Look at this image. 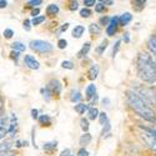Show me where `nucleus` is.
<instances>
[{
  "label": "nucleus",
  "instance_id": "dca6fc26",
  "mask_svg": "<svg viewBox=\"0 0 156 156\" xmlns=\"http://www.w3.org/2000/svg\"><path fill=\"white\" fill-rule=\"evenodd\" d=\"M58 147V144H56V141H50V142H45L43 149L46 151V152H53L54 150H56Z\"/></svg>",
  "mask_w": 156,
  "mask_h": 156
},
{
  "label": "nucleus",
  "instance_id": "e433bc0d",
  "mask_svg": "<svg viewBox=\"0 0 156 156\" xmlns=\"http://www.w3.org/2000/svg\"><path fill=\"white\" fill-rule=\"evenodd\" d=\"M104 10H105V5H104L101 2L95 5V11H96V12H101V11H104Z\"/></svg>",
  "mask_w": 156,
  "mask_h": 156
},
{
  "label": "nucleus",
  "instance_id": "58836bf2",
  "mask_svg": "<svg viewBox=\"0 0 156 156\" xmlns=\"http://www.w3.org/2000/svg\"><path fill=\"white\" fill-rule=\"evenodd\" d=\"M110 21H111V18H109V16H102V18L100 19V23H101L102 25H108V27H109Z\"/></svg>",
  "mask_w": 156,
  "mask_h": 156
},
{
  "label": "nucleus",
  "instance_id": "20e7f679",
  "mask_svg": "<svg viewBox=\"0 0 156 156\" xmlns=\"http://www.w3.org/2000/svg\"><path fill=\"white\" fill-rule=\"evenodd\" d=\"M29 45L31 50H34L35 53H39V54H46L53 51V45L45 40H31Z\"/></svg>",
  "mask_w": 156,
  "mask_h": 156
},
{
  "label": "nucleus",
  "instance_id": "9b49d317",
  "mask_svg": "<svg viewBox=\"0 0 156 156\" xmlns=\"http://www.w3.org/2000/svg\"><path fill=\"white\" fill-rule=\"evenodd\" d=\"M84 33H85V28L83 25H76V27L73 29V36L75 39H80Z\"/></svg>",
  "mask_w": 156,
  "mask_h": 156
},
{
  "label": "nucleus",
  "instance_id": "6e6d98bb",
  "mask_svg": "<svg viewBox=\"0 0 156 156\" xmlns=\"http://www.w3.org/2000/svg\"><path fill=\"white\" fill-rule=\"evenodd\" d=\"M71 156H74V155H71Z\"/></svg>",
  "mask_w": 156,
  "mask_h": 156
},
{
  "label": "nucleus",
  "instance_id": "c9c22d12",
  "mask_svg": "<svg viewBox=\"0 0 156 156\" xmlns=\"http://www.w3.org/2000/svg\"><path fill=\"white\" fill-rule=\"evenodd\" d=\"M69 9H70L71 11L77 10V9H79V3H77V2H70V4H69Z\"/></svg>",
  "mask_w": 156,
  "mask_h": 156
},
{
  "label": "nucleus",
  "instance_id": "a211bd4d",
  "mask_svg": "<svg viewBox=\"0 0 156 156\" xmlns=\"http://www.w3.org/2000/svg\"><path fill=\"white\" fill-rule=\"evenodd\" d=\"M89 109L90 108H89V105H86V104H77V105H75V111L80 115L85 114V111H89Z\"/></svg>",
  "mask_w": 156,
  "mask_h": 156
},
{
  "label": "nucleus",
  "instance_id": "6ab92c4d",
  "mask_svg": "<svg viewBox=\"0 0 156 156\" xmlns=\"http://www.w3.org/2000/svg\"><path fill=\"white\" fill-rule=\"evenodd\" d=\"M25 46L23 43H20V41H15V43H12L11 44V49H12V51H18V53H21V51H25Z\"/></svg>",
  "mask_w": 156,
  "mask_h": 156
},
{
  "label": "nucleus",
  "instance_id": "9d476101",
  "mask_svg": "<svg viewBox=\"0 0 156 156\" xmlns=\"http://www.w3.org/2000/svg\"><path fill=\"white\" fill-rule=\"evenodd\" d=\"M131 20H133V15L130 14V12H124V14L119 18V23H120L121 27H125V25H127Z\"/></svg>",
  "mask_w": 156,
  "mask_h": 156
},
{
  "label": "nucleus",
  "instance_id": "a18cd8bd",
  "mask_svg": "<svg viewBox=\"0 0 156 156\" xmlns=\"http://www.w3.org/2000/svg\"><path fill=\"white\" fill-rule=\"evenodd\" d=\"M60 156H71V155H70V150H69V149H65L64 151H61Z\"/></svg>",
  "mask_w": 156,
  "mask_h": 156
},
{
  "label": "nucleus",
  "instance_id": "37998d69",
  "mask_svg": "<svg viewBox=\"0 0 156 156\" xmlns=\"http://www.w3.org/2000/svg\"><path fill=\"white\" fill-rule=\"evenodd\" d=\"M11 58L14 59L15 61H18V59H19V53L18 51H11Z\"/></svg>",
  "mask_w": 156,
  "mask_h": 156
},
{
  "label": "nucleus",
  "instance_id": "bb28decb",
  "mask_svg": "<svg viewBox=\"0 0 156 156\" xmlns=\"http://www.w3.org/2000/svg\"><path fill=\"white\" fill-rule=\"evenodd\" d=\"M80 126H81V129H83V131H85V133H87V130H89V121H87V119H81L80 120Z\"/></svg>",
  "mask_w": 156,
  "mask_h": 156
},
{
  "label": "nucleus",
  "instance_id": "4be33fe9",
  "mask_svg": "<svg viewBox=\"0 0 156 156\" xmlns=\"http://www.w3.org/2000/svg\"><path fill=\"white\" fill-rule=\"evenodd\" d=\"M133 4H134V9L136 11H141L142 9L146 6V2H145V0H135Z\"/></svg>",
  "mask_w": 156,
  "mask_h": 156
},
{
  "label": "nucleus",
  "instance_id": "7c9ffc66",
  "mask_svg": "<svg viewBox=\"0 0 156 156\" xmlns=\"http://www.w3.org/2000/svg\"><path fill=\"white\" fill-rule=\"evenodd\" d=\"M106 46H108V40H104V41L101 43V45H100V46L96 49V51H98V53L101 55V54L104 53V50L106 49Z\"/></svg>",
  "mask_w": 156,
  "mask_h": 156
},
{
  "label": "nucleus",
  "instance_id": "b1692460",
  "mask_svg": "<svg viewBox=\"0 0 156 156\" xmlns=\"http://www.w3.org/2000/svg\"><path fill=\"white\" fill-rule=\"evenodd\" d=\"M90 15H91V10H90L89 8H84L80 10V16L81 18H90Z\"/></svg>",
  "mask_w": 156,
  "mask_h": 156
},
{
  "label": "nucleus",
  "instance_id": "cd10ccee",
  "mask_svg": "<svg viewBox=\"0 0 156 156\" xmlns=\"http://www.w3.org/2000/svg\"><path fill=\"white\" fill-rule=\"evenodd\" d=\"M61 66H62L64 69L73 70V69H74V64H73L71 61H69V60H65V61H62V62H61Z\"/></svg>",
  "mask_w": 156,
  "mask_h": 156
},
{
  "label": "nucleus",
  "instance_id": "473e14b6",
  "mask_svg": "<svg viewBox=\"0 0 156 156\" xmlns=\"http://www.w3.org/2000/svg\"><path fill=\"white\" fill-rule=\"evenodd\" d=\"M30 24H33V23H31L29 19H25L24 23H23V28L27 30V31H30V29H31V25H30Z\"/></svg>",
  "mask_w": 156,
  "mask_h": 156
},
{
  "label": "nucleus",
  "instance_id": "f704fd0d",
  "mask_svg": "<svg viewBox=\"0 0 156 156\" xmlns=\"http://www.w3.org/2000/svg\"><path fill=\"white\" fill-rule=\"evenodd\" d=\"M58 46H59V49H65L68 46V41L65 40V39H60L58 41Z\"/></svg>",
  "mask_w": 156,
  "mask_h": 156
},
{
  "label": "nucleus",
  "instance_id": "72a5a7b5",
  "mask_svg": "<svg viewBox=\"0 0 156 156\" xmlns=\"http://www.w3.org/2000/svg\"><path fill=\"white\" fill-rule=\"evenodd\" d=\"M3 34H4V37H5V39H11L12 35H14V31H12L11 29H5Z\"/></svg>",
  "mask_w": 156,
  "mask_h": 156
},
{
  "label": "nucleus",
  "instance_id": "3c124183",
  "mask_svg": "<svg viewBox=\"0 0 156 156\" xmlns=\"http://www.w3.org/2000/svg\"><path fill=\"white\" fill-rule=\"evenodd\" d=\"M104 5H112L114 4V2H109V0H102V2H101Z\"/></svg>",
  "mask_w": 156,
  "mask_h": 156
},
{
  "label": "nucleus",
  "instance_id": "412c9836",
  "mask_svg": "<svg viewBox=\"0 0 156 156\" xmlns=\"http://www.w3.org/2000/svg\"><path fill=\"white\" fill-rule=\"evenodd\" d=\"M99 115H100V114H99V110H98L96 108H90L89 111H87V118H89V120H95Z\"/></svg>",
  "mask_w": 156,
  "mask_h": 156
},
{
  "label": "nucleus",
  "instance_id": "f03ea898",
  "mask_svg": "<svg viewBox=\"0 0 156 156\" xmlns=\"http://www.w3.org/2000/svg\"><path fill=\"white\" fill-rule=\"evenodd\" d=\"M126 102L140 118L151 122H156V112L154 111V109L150 105H147L142 100V98L137 95L135 91H126Z\"/></svg>",
  "mask_w": 156,
  "mask_h": 156
},
{
  "label": "nucleus",
  "instance_id": "a878e982",
  "mask_svg": "<svg viewBox=\"0 0 156 156\" xmlns=\"http://www.w3.org/2000/svg\"><path fill=\"white\" fill-rule=\"evenodd\" d=\"M45 21V16L44 15H41V16H37V18H34L33 20H31V23H33V25H40L41 23H44Z\"/></svg>",
  "mask_w": 156,
  "mask_h": 156
},
{
  "label": "nucleus",
  "instance_id": "49530a36",
  "mask_svg": "<svg viewBox=\"0 0 156 156\" xmlns=\"http://www.w3.org/2000/svg\"><path fill=\"white\" fill-rule=\"evenodd\" d=\"M31 137H33V146L36 149L37 146H36V144H35V130H34V129L31 130Z\"/></svg>",
  "mask_w": 156,
  "mask_h": 156
},
{
  "label": "nucleus",
  "instance_id": "2f4dec72",
  "mask_svg": "<svg viewBox=\"0 0 156 156\" xmlns=\"http://www.w3.org/2000/svg\"><path fill=\"white\" fill-rule=\"evenodd\" d=\"M41 94H44V98H45V100H46V101H49V100H50V96L53 95V94H51V91H50V90H49L48 87L41 89Z\"/></svg>",
  "mask_w": 156,
  "mask_h": 156
},
{
  "label": "nucleus",
  "instance_id": "c03bdc74",
  "mask_svg": "<svg viewBox=\"0 0 156 156\" xmlns=\"http://www.w3.org/2000/svg\"><path fill=\"white\" fill-rule=\"evenodd\" d=\"M37 114H39V111H37L36 109H33V110H31V116H33V119H39Z\"/></svg>",
  "mask_w": 156,
  "mask_h": 156
},
{
  "label": "nucleus",
  "instance_id": "f3484780",
  "mask_svg": "<svg viewBox=\"0 0 156 156\" xmlns=\"http://www.w3.org/2000/svg\"><path fill=\"white\" fill-rule=\"evenodd\" d=\"M89 31H90L91 35H99V34H101V28H100V25L94 23V24H90Z\"/></svg>",
  "mask_w": 156,
  "mask_h": 156
},
{
  "label": "nucleus",
  "instance_id": "ea45409f",
  "mask_svg": "<svg viewBox=\"0 0 156 156\" xmlns=\"http://www.w3.org/2000/svg\"><path fill=\"white\" fill-rule=\"evenodd\" d=\"M98 3L95 2V0H84V5L86 8H90V6H93V5H96Z\"/></svg>",
  "mask_w": 156,
  "mask_h": 156
},
{
  "label": "nucleus",
  "instance_id": "de8ad7c7",
  "mask_svg": "<svg viewBox=\"0 0 156 156\" xmlns=\"http://www.w3.org/2000/svg\"><path fill=\"white\" fill-rule=\"evenodd\" d=\"M0 133H2V135H0V137L4 139V136H5V134H6V130H5V127H0Z\"/></svg>",
  "mask_w": 156,
  "mask_h": 156
},
{
  "label": "nucleus",
  "instance_id": "39448f33",
  "mask_svg": "<svg viewBox=\"0 0 156 156\" xmlns=\"http://www.w3.org/2000/svg\"><path fill=\"white\" fill-rule=\"evenodd\" d=\"M24 64H25V66L29 68L30 70H37L40 68V64H39L37 60H35V58L33 55H25L24 56Z\"/></svg>",
  "mask_w": 156,
  "mask_h": 156
},
{
  "label": "nucleus",
  "instance_id": "aec40b11",
  "mask_svg": "<svg viewBox=\"0 0 156 156\" xmlns=\"http://www.w3.org/2000/svg\"><path fill=\"white\" fill-rule=\"evenodd\" d=\"M39 122H40V125H43V126H50L51 119H50L49 115H41V116H39Z\"/></svg>",
  "mask_w": 156,
  "mask_h": 156
},
{
  "label": "nucleus",
  "instance_id": "0eeeda50",
  "mask_svg": "<svg viewBox=\"0 0 156 156\" xmlns=\"http://www.w3.org/2000/svg\"><path fill=\"white\" fill-rule=\"evenodd\" d=\"M53 95H59L61 93V84L59 80H51L46 86Z\"/></svg>",
  "mask_w": 156,
  "mask_h": 156
},
{
  "label": "nucleus",
  "instance_id": "6e6552de",
  "mask_svg": "<svg viewBox=\"0 0 156 156\" xmlns=\"http://www.w3.org/2000/svg\"><path fill=\"white\" fill-rule=\"evenodd\" d=\"M99 70H100V68H99V65H93L91 68L89 69V71H87V77L90 80H95L96 77H98V75H99Z\"/></svg>",
  "mask_w": 156,
  "mask_h": 156
},
{
  "label": "nucleus",
  "instance_id": "603ef678",
  "mask_svg": "<svg viewBox=\"0 0 156 156\" xmlns=\"http://www.w3.org/2000/svg\"><path fill=\"white\" fill-rule=\"evenodd\" d=\"M122 39H124V41H125V43H129V41H130V37H129V34H127V33L124 34V37H122Z\"/></svg>",
  "mask_w": 156,
  "mask_h": 156
},
{
  "label": "nucleus",
  "instance_id": "2eb2a0df",
  "mask_svg": "<svg viewBox=\"0 0 156 156\" xmlns=\"http://www.w3.org/2000/svg\"><path fill=\"white\" fill-rule=\"evenodd\" d=\"M58 12H59V6H58L56 4H50V5H48V8H46V14H48L49 16H55Z\"/></svg>",
  "mask_w": 156,
  "mask_h": 156
},
{
  "label": "nucleus",
  "instance_id": "5fc2aeb1",
  "mask_svg": "<svg viewBox=\"0 0 156 156\" xmlns=\"http://www.w3.org/2000/svg\"><path fill=\"white\" fill-rule=\"evenodd\" d=\"M154 130H155V131H156V126H155V129H154Z\"/></svg>",
  "mask_w": 156,
  "mask_h": 156
},
{
  "label": "nucleus",
  "instance_id": "7ed1b4c3",
  "mask_svg": "<svg viewBox=\"0 0 156 156\" xmlns=\"http://www.w3.org/2000/svg\"><path fill=\"white\" fill-rule=\"evenodd\" d=\"M140 129H141L140 137L142 139V141L145 142V145L149 149L156 152V131L150 127H140Z\"/></svg>",
  "mask_w": 156,
  "mask_h": 156
},
{
  "label": "nucleus",
  "instance_id": "a19ab883",
  "mask_svg": "<svg viewBox=\"0 0 156 156\" xmlns=\"http://www.w3.org/2000/svg\"><path fill=\"white\" fill-rule=\"evenodd\" d=\"M77 156H89V152L85 147H81L79 151H77Z\"/></svg>",
  "mask_w": 156,
  "mask_h": 156
},
{
  "label": "nucleus",
  "instance_id": "4c0bfd02",
  "mask_svg": "<svg viewBox=\"0 0 156 156\" xmlns=\"http://www.w3.org/2000/svg\"><path fill=\"white\" fill-rule=\"evenodd\" d=\"M120 40H118L116 41V44H115V46H114V49H112V58H115V55L118 54V51H119V48H120Z\"/></svg>",
  "mask_w": 156,
  "mask_h": 156
},
{
  "label": "nucleus",
  "instance_id": "c756f323",
  "mask_svg": "<svg viewBox=\"0 0 156 156\" xmlns=\"http://www.w3.org/2000/svg\"><path fill=\"white\" fill-rule=\"evenodd\" d=\"M99 120H100V124H101V125H106V122H108V116H106V114H105V112H100Z\"/></svg>",
  "mask_w": 156,
  "mask_h": 156
},
{
  "label": "nucleus",
  "instance_id": "4468645a",
  "mask_svg": "<svg viewBox=\"0 0 156 156\" xmlns=\"http://www.w3.org/2000/svg\"><path fill=\"white\" fill-rule=\"evenodd\" d=\"M147 48H149V50L151 51V53L156 56V35H152V36L149 39Z\"/></svg>",
  "mask_w": 156,
  "mask_h": 156
},
{
  "label": "nucleus",
  "instance_id": "09e8293b",
  "mask_svg": "<svg viewBox=\"0 0 156 156\" xmlns=\"http://www.w3.org/2000/svg\"><path fill=\"white\" fill-rule=\"evenodd\" d=\"M68 28H69V23H65L62 27H61V31H66L68 30Z\"/></svg>",
  "mask_w": 156,
  "mask_h": 156
},
{
  "label": "nucleus",
  "instance_id": "f8f14e48",
  "mask_svg": "<svg viewBox=\"0 0 156 156\" xmlns=\"http://www.w3.org/2000/svg\"><path fill=\"white\" fill-rule=\"evenodd\" d=\"M90 142H91V135H90L89 133H85V134L81 135L80 139H79V144H80L83 147L86 146V145H89Z\"/></svg>",
  "mask_w": 156,
  "mask_h": 156
},
{
  "label": "nucleus",
  "instance_id": "864d4df0",
  "mask_svg": "<svg viewBox=\"0 0 156 156\" xmlns=\"http://www.w3.org/2000/svg\"><path fill=\"white\" fill-rule=\"evenodd\" d=\"M28 145H29L28 141H23V146H28Z\"/></svg>",
  "mask_w": 156,
  "mask_h": 156
},
{
  "label": "nucleus",
  "instance_id": "8fccbe9b",
  "mask_svg": "<svg viewBox=\"0 0 156 156\" xmlns=\"http://www.w3.org/2000/svg\"><path fill=\"white\" fill-rule=\"evenodd\" d=\"M6 5H8V2H5V0H2V2H0V8L2 9L6 8Z\"/></svg>",
  "mask_w": 156,
  "mask_h": 156
},
{
  "label": "nucleus",
  "instance_id": "ddd939ff",
  "mask_svg": "<svg viewBox=\"0 0 156 156\" xmlns=\"http://www.w3.org/2000/svg\"><path fill=\"white\" fill-rule=\"evenodd\" d=\"M90 48H91V45H90V43H85L84 46L79 50V53H77V58L81 59L84 56H86L89 54V51H90Z\"/></svg>",
  "mask_w": 156,
  "mask_h": 156
},
{
  "label": "nucleus",
  "instance_id": "5701e85b",
  "mask_svg": "<svg viewBox=\"0 0 156 156\" xmlns=\"http://www.w3.org/2000/svg\"><path fill=\"white\" fill-rule=\"evenodd\" d=\"M81 94L77 91V90H73V91L70 93V100L73 101V102H77V101H80L81 100Z\"/></svg>",
  "mask_w": 156,
  "mask_h": 156
},
{
  "label": "nucleus",
  "instance_id": "79ce46f5",
  "mask_svg": "<svg viewBox=\"0 0 156 156\" xmlns=\"http://www.w3.org/2000/svg\"><path fill=\"white\" fill-rule=\"evenodd\" d=\"M39 14H40V10H39V8L33 9V11H31V15H33L34 18H37V16H39Z\"/></svg>",
  "mask_w": 156,
  "mask_h": 156
},
{
  "label": "nucleus",
  "instance_id": "393cba45",
  "mask_svg": "<svg viewBox=\"0 0 156 156\" xmlns=\"http://www.w3.org/2000/svg\"><path fill=\"white\" fill-rule=\"evenodd\" d=\"M10 147H11V145H10V142L9 141H3L2 142V146H0V149H2V152H9V150H10Z\"/></svg>",
  "mask_w": 156,
  "mask_h": 156
},
{
  "label": "nucleus",
  "instance_id": "1a4fd4ad",
  "mask_svg": "<svg viewBox=\"0 0 156 156\" xmlns=\"http://www.w3.org/2000/svg\"><path fill=\"white\" fill-rule=\"evenodd\" d=\"M85 95H86V99L90 100V99H93L94 96H96V86L94 84H90L86 90H85Z\"/></svg>",
  "mask_w": 156,
  "mask_h": 156
},
{
  "label": "nucleus",
  "instance_id": "423d86ee",
  "mask_svg": "<svg viewBox=\"0 0 156 156\" xmlns=\"http://www.w3.org/2000/svg\"><path fill=\"white\" fill-rule=\"evenodd\" d=\"M119 25H120L119 18H118V16H112V18H111V21H110V24H109V27L106 28V34H108L109 36H114L115 33H116V30H118Z\"/></svg>",
  "mask_w": 156,
  "mask_h": 156
},
{
  "label": "nucleus",
  "instance_id": "c85d7f7f",
  "mask_svg": "<svg viewBox=\"0 0 156 156\" xmlns=\"http://www.w3.org/2000/svg\"><path fill=\"white\" fill-rule=\"evenodd\" d=\"M41 4H43L41 0H30V2L27 3V6H29V8H35V6L41 5Z\"/></svg>",
  "mask_w": 156,
  "mask_h": 156
},
{
  "label": "nucleus",
  "instance_id": "f257e3e1",
  "mask_svg": "<svg viewBox=\"0 0 156 156\" xmlns=\"http://www.w3.org/2000/svg\"><path fill=\"white\" fill-rule=\"evenodd\" d=\"M136 70L139 77L147 84L156 83V62L149 53H140L136 59Z\"/></svg>",
  "mask_w": 156,
  "mask_h": 156
}]
</instances>
